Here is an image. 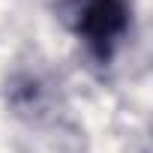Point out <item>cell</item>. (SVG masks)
I'll list each match as a JSON object with an SVG mask.
<instances>
[{"label":"cell","mask_w":153,"mask_h":153,"mask_svg":"<svg viewBox=\"0 0 153 153\" xmlns=\"http://www.w3.org/2000/svg\"><path fill=\"white\" fill-rule=\"evenodd\" d=\"M72 27L99 60H108L129 27V0H72Z\"/></svg>","instance_id":"1"}]
</instances>
